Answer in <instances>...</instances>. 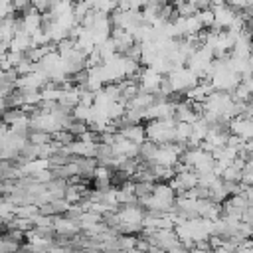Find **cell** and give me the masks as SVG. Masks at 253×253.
Masks as SVG:
<instances>
[{
  "instance_id": "16",
  "label": "cell",
  "mask_w": 253,
  "mask_h": 253,
  "mask_svg": "<svg viewBox=\"0 0 253 253\" xmlns=\"http://www.w3.org/2000/svg\"><path fill=\"white\" fill-rule=\"evenodd\" d=\"M188 2H192L198 10H206V8H210L211 4H210V0H188Z\"/></svg>"
},
{
  "instance_id": "4",
  "label": "cell",
  "mask_w": 253,
  "mask_h": 253,
  "mask_svg": "<svg viewBox=\"0 0 253 253\" xmlns=\"http://www.w3.org/2000/svg\"><path fill=\"white\" fill-rule=\"evenodd\" d=\"M213 14H215V30H229V26L233 24L235 16L239 12H235L233 8H229L227 4L225 6H217V8H211Z\"/></svg>"
},
{
  "instance_id": "18",
  "label": "cell",
  "mask_w": 253,
  "mask_h": 253,
  "mask_svg": "<svg viewBox=\"0 0 253 253\" xmlns=\"http://www.w3.org/2000/svg\"><path fill=\"white\" fill-rule=\"evenodd\" d=\"M245 148H247L249 152H253V138H251V140H247V146H245Z\"/></svg>"
},
{
  "instance_id": "6",
  "label": "cell",
  "mask_w": 253,
  "mask_h": 253,
  "mask_svg": "<svg viewBox=\"0 0 253 253\" xmlns=\"http://www.w3.org/2000/svg\"><path fill=\"white\" fill-rule=\"evenodd\" d=\"M192 132H194V125H190V123H178L176 125V142L188 146V142L192 138Z\"/></svg>"
},
{
  "instance_id": "10",
  "label": "cell",
  "mask_w": 253,
  "mask_h": 253,
  "mask_svg": "<svg viewBox=\"0 0 253 253\" xmlns=\"http://www.w3.org/2000/svg\"><path fill=\"white\" fill-rule=\"evenodd\" d=\"M71 117L75 119V121H81V123H89V117H91V107H85V105H77V107H73V111H71Z\"/></svg>"
},
{
  "instance_id": "11",
  "label": "cell",
  "mask_w": 253,
  "mask_h": 253,
  "mask_svg": "<svg viewBox=\"0 0 253 253\" xmlns=\"http://www.w3.org/2000/svg\"><path fill=\"white\" fill-rule=\"evenodd\" d=\"M20 249V241L10 239L8 235H2V243H0V253H18Z\"/></svg>"
},
{
  "instance_id": "17",
  "label": "cell",
  "mask_w": 253,
  "mask_h": 253,
  "mask_svg": "<svg viewBox=\"0 0 253 253\" xmlns=\"http://www.w3.org/2000/svg\"><path fill=\"white\" fill-rule=\"evenodd\" d=\"M210 4H211V8H217V6H225L227 0H210Z\"/></svg>"
},
{
  "instance_id": "20",
  "label": "cell",
  "mask_w": 253,
  "mask_h": 253,
  "mask_svg": "<svg viewBox=\"0 0 253 253\" xmlns=\"http://www.w3.org/2000/svg\"><path fill=\"white\" fill-rule=\"evenodd\" d=\"M251 22H253V20H251Z\"/></svg>"
},
{
  "instance_id": "3",
  "label": "cell",
  "mask_w": 253,
  "mask_h": 253,
  "mask_svg": "<svg viewBox=\"0 0 253 253\" xmlns=\"http://www.w3.org/2000/svg\"><path fill=\"white\" fill-rule=\"evenodd\" d=\"M111 38L115 40V43H117V49H119V53L121 55H126V51L136 43V40H134V36H132V32H128V30H123V28H113V34H111Z\"/></svg>"
},
{
  "instance_id": "9",
  "label": "cell",
  "mask_w": 253,
  "mask_h": 253,
  "mask_svg": "<svg viewBox=\"0 0 253 253\" xmlns=\"http://www.w3.org/2000/svg\"><path fill=\"white\" fill-rule=\"evenodd\" d=\"M198 18H200V22L204 24V28H206V30L215 28V14H213V10H211V8L200 10V12H198Z\"/></svg>"
},
{
  "instance_id": "15",
  "label": "cell",
  "mask_w": 253,
  "mask_h": 253,
  "mask_svg": "<svg viewBox=\"0 0 253 253\" xmlns=\"http://www.w3.org/2000/svg\"><path fill=\"white\" fill-rule=\"evenodd\" d=\"M227 6L233 8L235 12H243L247 6V0H227Z\"/></svg>"
},
{
  "instance_id": "5",
  "label": "cell",
  "mask_w": 253,
  "mask_h": 253,
  "mask_svg": "<svg viewBox=\"0 0 253 253\" xmlns=\"http://www.w3.org/2000/svg\"><path fill=\"white\" fill-rule=\"evenodd\" d=\"M119 132H121L125 138H128L130 142H134V144H142V142L148 140V138H146V128H144L142 125H126V126H123Z\"/></svg>"
},
{
  "instance_id": "8",
  "label": "cell",
  "mask_w": 253,
  "mask_h": 253,
  "mask_svg": "<svg viewBox=\"0 0 253 253\" xmlns=\"http://www.w3.org/2000/svg\"><path fill=\"white\" fill-rule=\"evenodd\" d=\"M241 178H243V170H239L237 166H227L225 170H223V176H221V180L223 182H231V184H237V182H241Z\"/></svg>"
},
{
  "instance_id": "14",
  "label": "cell",
  "mask_w": 253,
  "mask_h": 253,
  "mask_svg": "<svg viewBox=\"0 0 253 253\" xmlns=\"http://www.w3.org/2000/svg\"><path fill=\"white\" fill-rule=\"evenodd\" d=\"M51 4H53V0H32V6H34L40 14L49 12V10H51Z\"/></svg>"
},
{
  "instance_id": "13",
  "label": "cell",
  "mask_w": 253,
  "mask_h": 253,
  "mask_svg": "<svg viewBox=\"0 0 253 253\" xmlns=\"http://www.w3.org/2000/svg\"><path fill=\"white\" fill-rule=\"evenodd\" d=\"M67 130L79 138L81 134H85V132L89 130V125H87V123H81V121H73V123H71V126H69Z\"/></svg>"
},
{
  "instance_id": "19",
  "label": "cell",
  "mask_w": 253,
  "mask_h": 253,
  "mask_svg": "<svg viewBox=\"0 0 253 253\" xmlns=\"http://www.w3.org/2000/svg\"><path fill=\"white\" fill-rule=\"evenodd\" d=\"M73 2H85V0H73Z\"/></svg>"
},
{
  "instance_id": "1",
  "label": "cell",
  "mask_w": 253,
  "mask_h": 253,
  "mask_svg": "<svg viewBox=\"0 0 253 253\" xmlns=\"http://www.w3.org/2000/svg\"><path fill=\"white\" fill-rule=\"evenodd\" d=\"M113 156H125V158H138L140 156V144L130 142L121 132L117 134V140L113 144Z\"/></svg>"
},
{
  "instance_id": "7",
  "label": "cell",
  "mask_w": 253,
  "mask_h": 253,
  "mask_svg": "<svg viewBox=\"0 0 253 253\" xmlns=\"http://www.w3.org/2000/svg\"><path fill=\"white\" fill-rule=\"evenodd\" d=\"M28 140L32 142V144H36V146H42V144H49L51 140H53V136L49 134V132H43V130H30L28 132Z\"/></svg>"
},
{
  "instance_id": "12",
  "label": "cell",
  "mask_w": 253,
  "mask_h": 253,
  "mask_svg": "<svg viewBox=\"0 0 253 253\" xmlns=\"http://www.w3.org/2000/svg\"><path fill=\"white\" fill-rule=\"evenodd\" d=\"M89 12H91V6H89L87 2H75V6H73V14H75V18H77L79 24L85 20V16H87Z\"/></svg>"
},
{
  "instance_id": "2",
  "label": "cell",
  "mask_w": 253,
  "mask_h": 253,
  "mask_svg": "<svg viewBox=\"0 0 253 253\" xmlns=\"http://www.w3.org/2000/svg\"><path fill=\"white\" fill-rule=\"evenodd\" d=\"M20 24H22V30L32 36V34H36L38 30L43 28V18H42V14L32 6L30 10H26V12L20 16Z\"/></svg>"
}]
</instances>
